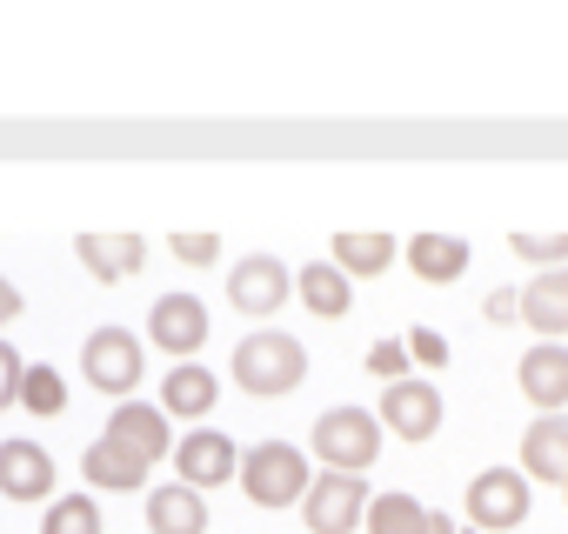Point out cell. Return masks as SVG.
I'll return each instance as SVG.
<instances>
[{"label":"cell","instance_id":"obj_32","mask_svg":"<svg viewBox=\"0 0 568 534\" xmlns=\"http://www.w3.org/2000/svg\"><path fill=\"white\" fill-rule=\"evenodd\" d=\"M8 321H21V288L0 275V328H8Z\"/></svg>","mask_w":568,"mask_h":534},{"label":"cell","instance_id":"obj_16","mask_svg":"<svg viewBox=\"0 0 568 534\" xmlns=\"http://www.w3.org/2000/svg\"><path fill=\"white\" fill-rule=\"evenodd\" d=\"M214 401H221V381L201 361H181L174 374H161V414L168 421H207Z\"/></svg>","mask_w":568,"mask_h":534},{"label":"cell","instance_id":"obj_12","mask_svg":"<svg viewBox=\"0 0 568 534\" xmlns=\"http://www.w3.org/2000/svg\"><path fill=\"white\" fill-rule=\"evenodd\" d=\"M0 494L21 501V507L54 501V454L34 441H0Z\"/></svg>","mask_w":568,"mask_h":534},{"label":"cell","instance_id":"obj_17","mask_svg":"<svg viewBox=\"0 0 568 534\" xmlns=\"http://www.w3.org/2000/svg\"><path fill=\"white\" fill-rule=\"evenodd\" d=\"M148 534H207V494L187 481H161L148 494Z\"/></svg>","mask_w":568,"mask_h":534},{"label":"cell","instance_id":"obj_15","mask_svg":"<svg viewBox=\"0 0 568 534\" xmlns=\"http://www.w3.org/2000/svg\"><path fill=\"white\" fill-rule=\"evenodd\" d=\"M74 254H81V267H88V275L94 281H128L134 275V267H148V240L141 234H81L74 240Z\"/></svg>","mask_w":568,"mask_h":534},{"label":"cell","instance_id":"obj_4","mask_svg":"<svg viewBox=\"0 0 568 534\" xmlns=\"http://www.w3.org/2000/svg\"><path fill=\"white\" fill-rule=\"evenodd\" d=\"M81 374H88V388H94V394H114V408H121V401H134L141 374H148L141 335H128V328H94V335L81 341Z\"/></svg>","mask_w":568,"mask_h":534},{"label":"cell","instance_id":"obj_30","mask_svg":"<svg viewBox=\"0 0 568 534\" xmlns=\"http://www.w3.org/2000/svg\"><path fill=\"white\" fill-rule=\"evenodd\" d=\"M408 361H422V368H448V341H442L435 328H408Z\"/></svg>","mask_w":568,"mask_h":534},{"label":"cell","instance_id":"obj_25","mask_svg":"<svg viewBox=\"0 0 568 534\" xmlns=\"http://www.w3.org/2000/svg\"><path fill=\"white\" fill-rule=\"evenodd\" d=\"M21 408H34V414H61V408H68V381H61L48 361H34L28 381H21Z\"/></svg>","mask_w":568,"mask_h":534},{"label":"cell","instance_id":"obj_28","mask_svg":"<svg viewBox=\"0 0 568 534\" xmlns=\"http://www.w3.org/2000/svg\"><path fill=\"white\" fill-rule=\"evenodd\" d=\"M168 247H174L181 267H214V260H221V240H214V234H174Z\"/></svg>","mask_w":568,"mask_h":534},{"label":"cell","instance_id":"obj_27","mask_svg":"<svg viewBox=\"0 0 568 534\" xmlns=\"http://www.w3.org/2000/svg\"><path fill=\"white\" fill-rule=\"evenodd\" d=\"M368 374H382L388 388L408 381V341H375V348H368Z\"/></svg>","mask_w":568,"mask_h":534},{"label":"cell","instance_id":"obj_1","mask_svg":"<svg viewBox=\"0 0 568 534\" xmlns=\"http://www.w3.org/2000/svg\"><path fill=\"white\" fill-rule=\"evenodd\" d=\"M227 374H234L241 394H254V401H281V394H295V388L308 381V348H302L295 335H281V328H254V335H241Z\"/></svg>","mask_w":568,"mask_h":534},{"label":"cell","instance_id":"obj_31","mask_svg":"<svg viewBox=\"0 0 568 534\" xmlns=\"http://www.w3.org/2000/svg\"><path fill=\"white\" fill-rule=\"evenodd\" d=\"M481 315H488L495 328H515V321H521V295H515V288H495V295L481 301Z\"/></svg>","mask_w":568,"mask_h":534},{"label":"cell","instance_id":"obj_9","mask_svg":"<svg viewBox=\"0 0 568 534\" xmlns=\"http://www.w3.org/2000/svg\"><path fill=\"white\" fill-rule=\"evenodd\" d=\"M174 474H181L194 494H207V487H221V481L241 474V448H234L227 434H214V428H187V434L174 441Z\"/></svg>","mask_w":568,"mask_h":534},{"label":"cell","instance_id":"obj_8","mask_svg":"<svg viewBox=\"0 0 568 534\" xmlns=\"http://www.w3.org/2000/svg\"><path fill=\"white\" fill-rule=\"evenodd\" d=\"M101 441H114L121 454H134L141 468H154L161 454H174V428H168V414H161V401H121L114 414H108V428H101Z\"/></svg>","mask_w":568,"mask_h":534},{"label":"cell","instance_id":"obj_22","mask_svg":"<svg viewBox=\"0 0 568 534\" xmlns=\"http://www.w3.org/2000/svg\"><path fill=\"white\" fill-rule=\"evenodd\" d=\"M81 474H88L94 487H114V494H134V487L148 481V468H141L134 454H121L114 441H88V454H81Z\"/></svg>","mask_w":568,"mask_h":534},{"label":"cell","instance_id":"obj_33","mask_svg":"<svg viewBox=\"0 0 568 534\" xmlns=\"http://www.w3.org/2000/svg\"><path fill=\"white\" fill-rule=\"evenodd\" d=\"M422 534H455V521H448V514H442V507H435V514H428V527H422Z\"/></svg>","mask_w":568,"mask_h":534},{"label":"cell","instance_id":"obj_29","mask_svg":"<svg viewBox=\"0 0 568 534\" xmlns=\"http://www.w3.org/2000/svg\"><path fill=\"white\" fill-rule=\"evenodd\" d=\"M21 381H28V361L14 341H0V408H14L21 401Z\"/></svg>","mask_w":568,"mask_h":534},{"label":"cell","instance_id":"obj_19","mask_svg":"<svg viewBox=\"0 0 568 534\" xmlns=\"http://www.w3.org/2000/svg\"><path fill=\"white\" fill-rule=\"evenodd\" d=\"M468 260H475V254H468L462 234H415V240H408V267H415L428 288L462 281V275H468Z\"/></svg>","mask_w":568,"mask_h":534},{"label":"cell","instance_id":"obj_10","mask_svg":"<svg viewBox=\"0 0 568 534\" xmlns=\"http://www.w3.org/2000/svg\"><path fill=\"white\" fill-rule=\"evenodd\" d=\"M207 308L194 301V295H161L154 308H148V341L161 348V355H174V361H194L201 355V341H207Z\"/></svg>","mask_w":568,"mask_h":534},{"label":"cell","instance_id":"obj_13","mask_svg":"<svg viewBox=\"0 0 568 534\" xmlns=\"http://www.w3.org/2000/svg\"><path fill=\"white\" fill-rule=\"evenodd\" d=\"M515 374H521V394H528L541 414L568 408V348H561V341H535Z\"/></svg>","mask_w":568,"mask_h":534},{"label":"cell","instance_id":"obj_6","mask_svg":"<svg viewBox=\"0 0 568 534\" xmlns=\"http://www.w3.org/2000/svg\"><path fill=\"white\" fill-rule=\"evenodd\" d=\"M288 295H295V275H288V260H274V254H241L227 267V301L247 321L281 315V308H288Z\"/></svg>","mask_w":568,"mask_h":534},{"label":"cell","instance_id":"obj_26","mask_svg":"<svg viewBox=\"0 0 568 534\" xmlns=\"http://www.w3.org/2000/svg\"><path fill=\"white\" fill-rule=\"evenodd\" d=\"M508 247L535 267H568V234H515Z\"/></svg>","mask_w":568,"mask_h":534},{"label":"cell","instance_id":"obj_24","mask_svg":"<svg viewBox=\"0 0 568 534\" xmlns=\"http://www.w3.org/2000/svg\"><path fill=\"white\" fill-rule=\"evenodd\" d=\"M41 534H101V501L94 494H54L41 514Z\"/></svg>","mask_w":568,"mask_h":534},{"label":"cell","instance_id":"obj_14","mask_svg":"<svg viewBox=\"0 0 568 534\" xmlns=\"http://www.w3.org/2000/svg\"><path fill=\"white\" fill-rule=\"evenodd\" d=\"M521 328H535L541 341L568 335V267H541V275L521 288Z\"/></svg>","mask_w":568,"mask_h":534},{"label":"cell","instance_id":"obj_11","mask_svg":"<svg viewBox=\"0 0 568 534\" xmlns=\"http://www.w3.org/2000/svg\"><path fill=\"white\" fill-rule=\"evenodd\" d=\"M375 421H382L388 434H402V441H428V434L442 428V394H435V381L408 374V381L382 388V408H375Z\"/></svg>","mask_w":568,"mask_h":534},{"label":"cell","instance_id":"obj_18","mask_svg":"<svg viewBox=\"0 0 568 534\" xmlns=\"http://www.w3.org/2000/svg\"><path fill=\"white\" fill-rule=\"evenodd\" d=\"M521 474L528 481H568V414H541L528 434H521Z\"/></svg>","mask_w":568,"mask_h":534},{"label":"cell","instance_id":"obj_2","mask_svg":"<svg viewBox=\"0 0 568 534\" xmlns=\"http://www.w3.org/2000/svg\"><path fill=\"white\" fill-rule=\"evenodd\" d=\"M234 487H241L254 507H295V501H308L315 474H308V454H302L295 441H254V448L241 454Z\"/></svg>","mask_w":568,"mask_h":534},{"label":"cell","instance_id":"obj_3","mask_svg":"<svg viewBox=\"0 0 568 534\" xmlns=\"http://www.w3.org/2000/svg\"><path fill=\"white\" fill-rule=\"evenodd\" d=\"M308 448H315V461H322L328 474H368L375 454H382V421H375L368 408H328V414L315 421Z\"/></svg>","mask_w":568,"mask_h":534},{"label":"cell","instance_id":"obj_34","mask_svg":"<svg viewBox=\"0 0 568 534\" xmlns=\"http://www.w3.org/2000/svg\"><path fill=\"white\" fill-rule=\"evenodd\" d=\"M561 501H568V481H561Z\"/></svg>","mask_w":568,"mask_h":534},{"label":"cell","instance_id":"obj_7","mask_svg":"<svg viewBox=\"0 0 568 534\" xmlns=\"http://www.w3.org/2000/svg\"><path fill=\"white\" fill-rule=\"evenodd\" d=\"M368 481L362 474H315V487H308V501H302V521H308V534H355L362 521H368Z\"/></svg>","mask_w":568,"mask_h":534},{"label":"cell","instance_id":"obj_21","mask_svg":"<svg viewBox=\"0 0 568 534\" xmlns=\"http://www.w3.org/2000/svg\"><path fill=\"white\" fill-rule=\"evenodd\" d=\"M348 281H368V275H388L395 267V234H335V254H328Z\"/></svg>","mask_w":568,"mask_h":534},{"label":"cell","instance_id":"obj_23","mask_svg":"<svg viewBox=\"0 0 568 534\" xmlns=\"http://www.w3.org/2000/svg\"><path fill=\"white\" fill-rule=\"evenodd\" d=\"M428 514H435V507H422L415 494H375L362 527H368V534H422V527H428Z\"/></svg>","mask_w":568,"mask_h":534},{"label":"cell","instance_id":"obj_5","mask_svg":"<svg viewBox=\"0 0 568 534\" xmlns=\"http://www.w3.org/2000/svg\"><path fill=\"white\" fill-rule=\"evenodd\" d=\"M528 501H535V487H528V474L521 468H481L475 481H468V527L475 534H515L521 521H528Z\"/></svg>","mask_w":568,"mask_h":534},{"label":"cell","instance_id":"obj_20","mask_svg":"<svg viewBox=\"0 0 568 534\" xmlns=\"http://www.w3.org/2000/svg\"><path fill=\"white\" fill-rule=\"evenodd\" d=\"M295 295H302V308H308L315 321H342V315L355 308V281L342 275L335 260H308L302 281H295Z\"/></svg>","mask_w":568,"mask_h":534}]
</instances>
